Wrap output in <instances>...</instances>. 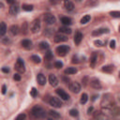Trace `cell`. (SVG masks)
I'll use <instances>...</instances> for the list:
<instances>
[{
    "label": "cell",
    "instance_id": "cell-1",
    "mask_svg": "<svg viewBox=\"0 0 120 120\" xmlns=\"http://www.w3.org/2000/svg\"><path fill=\"white\" fill-rule=\"evenodd\" d=\"M101 107L104 111L112 112V110L114 109V103H113V99L111 97V95L107 94L103 96L102 100H101Z\"/></svg>",
    "mask_w": 120,
    "mask_h": 120
},
{
    "label": "cell",
    "instance_id": "cell-2",
    "mask_svg": "<svg viewBox=\"0 0 120 120\" xmlns=\"http://www.w3.org/2000/svg\"><path fill=\"white\" fill-rule=\"evenodd\" d=\"M31 112H32V114H33L36 118H44V117L46 116L45 111H44L41 107H39V106H35V107H33Z\"/></svg>",
    "mask_w": 120,
    "mask_h": 120
},
{
    "label": "cell",
    "instance_id": "cell-3",
    "mask_svg": "<svg viewBox=\"0 0 120 120\" xmlns=\"http://www.w3.org/2000/svg\"><path fill=\"white\" fill-rule=\"evenodd\" d=\"M14 68L19 72V73H23L25 71V66H24V62L21 59V58H18L16 63H15V66H14Z\"/></svg>",
    "mask_w": 120,
    "mask_h": 120
},
{
    "label": "cell",
    "instance_id": "cell-4",
    "mask_svg": "<svg viewBox=\"0 0 120 120\" xmlns=\"http://www.w3.org/2000/svg\"><path fill=\"white\" fill-rule=\"evenodd\" d=\"M30 30H31V32L34 33V34L38 33V32L40 30V22H39L38 19H36V20H34V21L31 22Z\"/></svg>",
    "mask_w": 120,
    "mask_h": 120
},
{
    "label": "cell",
    "instance_id": "cell-5",
    "mask_svg": "<svg viewBox=\"0 0 120 120\" xmlns=\"http://www.w3.org/2000/svg\"><path fill=\"white\" fill-rule=\"evenodd\" d=\"M56 52L58 55L60 56H65L67 54V52L69 51V47L68 45H60L56 48Z\"/></svg>",
    "mask_w": 120,
    "mask_h": 120
},
{
    "label": "cell",
    "instance_id": "cell-6",
    "mask_svg": "<svg viewBox=\"0 0 120 120\" xmlns=\"http://www.w3.org/2000/svg\"><path fill=\"white\" fill-rule=\"evenodd\" d=\"M44 22L47 24H53V23H55L56 19H55V17L52 14L46 13V14H44Z\"/></svg>",
    "mask_w": 120,
    "mask_h": 120
},
{
    "label": "cell",
    "instance_id": "cell-7",
    "mask_svg": "<svg viewBox=\"0 0 120 120\" xmlns=\"http://www.w3.org/2000/svg\"><path fill=\"white\" fill-rule=\"evenodd\" d=\"M49 103L52 106V107H55V108H60V107H62V102H61V100L58 98H55V97H52L51 98H50V100H49Z\"/></svg>",
    "mask_w": 120,
    "mask_h": 120
},
{
    "label": "cell",
    "instance_id": "cell-8",
    "mask_svg": "<svg viewBox=\"0 0 120 120\" xmlns=\"http://www.w3.org/2000/svg\"><path fill=\"white\" fill-rule=\"evenodd\" d=\"M69 90L75 94H78L80 91H81V85L79 82H72L70 84H69Z\"/></svg>",
    "mask_w": 120,
    "mask_h": 120
},
{
    "label": "cell",
    "instance_id": "cell-9",
    "mask_svg": "<svg viewBox=\"0 0 120 120\" xmlns=\"http://www.w3.org/2000/svg\"><path fill=\"white\" fill-rule=\"evenodd\" d=\"M53 40H54V42H56V43L64 42V41H67V40H68V37H67L66 35H64V34L59 33V34L54 35V37H53Z\"/></svg>",
    "mask_w": 120,
    "mask_h": 120
},
{
    "label": "cell",
    "instance_id": "cell-10",
    "mask_svg": "<svg viewBox=\"0 0 120 120\" xmlns=\"http://www.w3.org/2000/svg\"><path fill=\"white\" fill-rule=\"evenodd\" d=\"M56 94H57L62 99H64V100H68V99H69V95H68L67 92H65V90H63V89H61V88L56 89Z\"/></svg>",
    "mask_w": 120,
    "mask_h": 120
},
{
    "label": "cell",
    "instance_id": "cell-11",
    "mask_svg": "<svg viewBox=\"0 0 120 120\" xmlns=\"http://www.w3.org/2000/svg\"><path fill=\"white\" fill-rule=\"evenodd\" d=\"M90 85L95 89H100L101 88V83L97 78H93L90 80Z\"/></svg>",
    "mask_w": 120,
    "mask_h": 120
},
{
    "label": "cell",
    "instance_id": "cell-12",
    "mask_svg": "<svg viewBox=\"0 0 120 120\" xmlns=\"http://www.w3.org/2000/svg\"><path fill=\"white\" fill-rule=\"evenodd\" d=\"M18 12H19V6H18L16 3L13 4V5H11L10 8H9V9H8V13H9L10 15L15 16V15L18 14Z\"/></svg>",
    "mask_w": 120,
    "mask_h": 120
},
{
    "label": "cell",
    "instance_id": "cell-13",
    "mask_svg": "<svg viewBox=\"0 0 120 120\" xmlns=\"http://www.w3.org/2000/svg\"><path fill=\"white\" fill-rule=\"evenodd\" d=\"M110 30L108 28H98V29H96L92 32V36H100L102 34H105V33H109Z\"/></svg>",
    "mask_w": 120,
    "mask_h": 120
},
{
    "label": "cell",
    "instance_id": "cell-14",
    "mask_svg": "<svg viewBox=\"0 0 120 120\" xmlns=\"http://www.w3.org/2000/svg\"><path fill=\"white\" fill-rule=\"evenodd\" d=\"M49 82L52 86H56L58 84V79L56 78L55 75L53 74H50L49 75Z\"/></svg>",
    "mask_w": 120,
    "mask_h": 120
},
{
    "label": "cell",
    "instance_id": "cell-15",
    "mask_svg": "<svg viewBox=\"0 0 120 120\" xmlns=\"http://www.w3.org/2000/svg\"><path fill=\"white\" fill-rule=\"evenodd\" d=\"M37 81H38V82L39 85H44V84L46 83V78H45V76H44L42 73L38 74V76H37Z\"/></svg>",
    "mask_w": 120,
    "mask_h": 120
},
{
    "label": "cell",
    "instance_id": "cell-16",
    "mask_svg": "<svg viewBox=\"0 0 120 120\" xmlns=\"http://www.w3.org/2000/svg\"><path fill=\"white\" fill-rule=\"evenodd\" d=\"M82 38H83L82 34L81 32H77V33L75 34V36H74V42H75V44H76V45H79V44L81 43Z\"/></svg>",
    "mask_w": 120,
    "mask_h": 120
},
{
    "label": "cell",
    "instance_id": "cell-17",
    "mask_svg": "<svg viewBox=\"0 0 120 120\" xmlns=\"http://www.w3.org/2000/svg\"><path fill=\"white\" fill-rule=\"evenodd\" d=\"M21 44L24 49H31L32 47V41L29 39H22Z\"/></svg>",
    "mask_w": 120,
    "mask_h": 120
},
{
    "label": "cell",
    "instance_id": "cell-18",
    "mask_svg": "<svg viewBox=\"0 0 120 120\" xmlns=\"http://www.w3.org/2000/svg\"><path fill=\"white\" fill-rule=\"evenodd\" d=\"M97 61H98V53L97 52H93L92 55H91V58H90V66L92 68H94L96 63H97Z\"/></svg>",
    "mask_w": 120,
    "mask_h": 120
},
{
    "label": "cell",
    "instance_id": "cell-19",
    "mask_svg": "<svg viewBox=\"0 0 120 120\" xmlns=\"http://www.w3.org/2000/svg\"><path fill=\"white\" fill-rule=\"evenodd\" d=\"M113 68H114V67L112 65H107V66L102 67L101 70L103 72H105V73H112L113 71Z\"/></svg>",
    "mask_w": 120,
    "mask_h": 120
},
{
    "label": "cell",
    "instance_id": "cell-20",
    "mask_svg": "<svg viewBox=\"0 0 120 120\" xmlns=\"http://www.w3.org/2000/svg\"><path fill=\"white\" fill-rule=\"evenodd\" d=\"M64 6H65V8L68 10V11H71L74 9V4L71 2V1H66L64 3Z\"/></svg>",
    "mask_w": 120,
    "mask_h": 120
},
{
    "label": "cell",
    "instance_id": "cell-21",
    "mask_svg": "<svg viewBox=\"0 0 120 120\" xmlns=\"http://www.w3.org/2000/svg\"><path fill=\"white\" fill-rule=\"evenodd\" d=\"M19 31H20V29H19L18 25H11V26L9 27V32H10V34L13 35V36L17 35V34L19 33Z\"/></svg>",
    "mask_w": 120,
    "mask_h": 120
},
{
    "label": "cell",
    "instance_id": "cell-22",
    "mask_svg": "<svg viewBox=\"0 0 120 120\" xmlns=\"http://www.w3.org/2000/svg\"><path fill=\"white\" fill-rule=\"evenodd\" d=\"M61 22L64 24V25H70L71 23H72V21H71V19L70 18H68V17H62L61 18Z\"/></svg>",
    "mask_w": 120,
    "mask_h": 120
},
{
    "label": "cell",
    "instance_id": "cell-23",
    "mask_svg": "<svg viewBox=\"0 0 120 120\" xmlns=\"http://www.w3.org/2000/svg\"><path fill=\"white\" fill-rule=\"evenodd\" d=\"M7 32V26H6V23L4 22H1L0 23V36L3 37Z\"/></svg>",
    "mask_w": 120,
    "mask_h": 120
},
{
    "label": "cell",
    "instance_id": "cell-24",
    "mask_svg": "<svg viewBox=\"0 0 120 120\" xmlns=\"http://www.w3.org/2000/svg\"><path fill=\"white\" fill-rule=\"evenodd\" d=\"M59 32L63 33V34H70L71 33V29L68 26H62L59 28Z\"/></svg>",
    "mask_w": 120,
    "mask_h": 120
},
{
    "label": "cell",
    "instance_id": "cell-25",
    "mask_svg": "<svg viewBox=\"0 0 120 120\" xmlns=\"http://www.w3.org/2000/svg\"><path fill=\"white\" fill-rule=\"evenodd\" d=\"M64 72H65V74H75L77 72V68L70 67V68H68L67 69H65Z\"/></svg>",
    "mask_w": 120,
    "mask_h": 120
},
{
    "label": "cell",
    "instance_id": "cell-26",
    "mask_svg": "<svg viewBox=\"0 0 120 120\" xmlns=\"http://www.w3.org/2000/svg\"><path fill=\"white\" fill-rule=\"evenodd\" d=\"M90 19H91V16L87 14V15H84V16L81 19V21H80V22H81V23H82V24H85V23H87V22L90 21Z\"/></svg>",
    "mask_w": 120,
    "mask_h": 120
},
{
    "label": "cell",
    "instance_id": "cell-27",
    "mask_svg": "<svg viewBox=\"0 0 120 120\" xmlns=\"http://www.w3.org/2000/svg\"><path fill=\"white\" fill-rule=\"evenodd\" d=\"M34 7L33 5H28V4H22V9L25 11H31L33 10Z\"/></svg>",
    "mask_w": 120,
    "mask_h": 120
},
{
    "label": "cell",
    "instance_id": "cell-28",
    "mask_svg": "<svg viewBox=\"0 0 120 120\" xmlns=\"http://www.w3.org/2000/svg\"><path fill=\"white\" fill-rule=\"evenodd\" d=\"M38 46H39V49H41V50H46V49L49 48V43L46 42V41H41Z\"/></svg>",
    "mask_w": 120,
    "mask_h": 120
},
{
    "label": "cell",
    "instance_id": "cell-29",
    "mask_svg": "<svg viewBox=\"0 0 120 120\" xmlns=\"http://www.w3.org/2000/svg\"><path fill=\"white\" fill-rule=\"evenodd\" d=\"M87 100H88V96H87V94H85V93H83L82 96H81V103L82 104H85L86 102H87Z\"/></svg>",
    "mask_w": 120,
    "mask_h": 120
},
{
    "label": "cell",
    "instance_id": "cell-30",
    "mask_svg": "<svg viewBox=\"0 0 120 120\" xmlns=\"http://www.w3.org/2000/svg\"><path fill=\"white\" fill-rule=\"evenodd\" d=\"M52 58H53L52 52L51 51H48V52L45 53V59H46V60H48V61H50V60H52Z\"/></svg>",
    "mask_w": 120,
    "mask_h": 120
},
{
    "label": "cell",
    "instance_id": "cell-31",
    "mask_svg": "<svg viewBox=\"0 0 120 120\" xmlns=\"http://www.w3.org/2000/svg\"><path fill=\"white\" fill-rule=\"evenodd\" d=\"M31 60L34 62V63H36V64H39L40 63V57L39 56H38V55H32L31 56Z\"/></svg>",
    "mask_w": 120,
    "mask_h": 120
},
{
    "label": "cell",
    "instance_id": "cell-32",
    "mask_svg": "<svg viewBox=\"0 0 120 120\" xmlns=\"http://www.w3.org/2000/svg\"><path fill=\"white\" fill-rule=\"evenodd\" d=\"M49 114H50V115H51L52 118H59V117H60V114H59L57 112L52 111V110L49 112Z\"/></svg>",
    "mask_w": 120,
    "mask_h": 120
},
{
    "label": "cell",
    "instance_id": "cell-33",
    "mask_svg": "<svg viewBox=\"0 0 120 120\" xmlns=\"http://www.w3.org/2000/svg\"><path fill=\"white\" fill-rule=\"evenodd\" d=\"M110 15L113 18H120V11H117V10H113V11H111L110 12Z\"/></svg>",
    "mask_w": 120,
    "mask_h": 120
},
{
    "label": "cell",
    "instance_id": "cell-34",
    "mask_svg": "<svg viewBox=\"0 0 120 120\" xmlns=\"http://www.w3.org/2000/svg\"><path fill=\"white\" fill-rule=\"evenodd\" d=\"M69 114H70L71 116H73V117H77V116L79 115V112H78L76 109H71V110L69 111Z\"/></svg>",
    "mask_w": 120,
    "mask_h": 120
},
{
    "label": "cell",
    "instance_id": "cell-35",
    "mask_svg": "<svg viewBox=\"0 0 120 120\" xmlns=\"http://www.w3.org/2000/svg\"><path fill=\"white\" fill-rule=\"evenodd\" d=\"M27 30H28V27H27V22H23L22 25V31L23 34H26L27 33Z\"/></svg>",
    "mask_w": 120,
    "mask_h": 120
},
{
    "label": "cell",
    "instance_id": "cell-36",
    "mask_svg": "<svg viewBox=\"0 0 120 120\" xmlns=\"http://www.w3.org/2000/svg\"><path fill=\"white\" fill-rule=\"evenodd\" d=\"M30 95H31L33 98H36V97L38 96V90H37L35 87H33V88L30 90Z\"/></svg>",
    "mask_w": 120,
    "mask_h": 120
},
{
    "label": "cell",
    "instance_id": "cell-37",
    "mask_svg": "<svg viewBox=\"0 0 120 120\" xmlns=\"http://www.w3.org/2000/svg\"><path fill=\"white\" fill-rule=\"evenodd\" d=\"M63 67V63L61 62V61H56V62H54V68H61Z\"/></svg>",
    "mask_w": 120,
    "mask_h": 120
},
{
    "label": "cell",
    "instance_id": "cell-38",
    "mask_svg": "<svg viewBox=\"0 0 120 120\" xmlns=\"http://www.w3.org/2000/svg\"><path fill=\"white\" fill-rule=\"evenodd\" d=\"M25 118H26V115H25L24 113H21V114H19V115L16 117L15 120H25Z\"/></svg>",
    "mask_w": 120,
    "mask_h": 120
},
{
    "label": "cell",
    "instance_id": "cell-39",
    "mask_svg": "<svg viewBox=\"0 0 120 120\" xmlns=\"http://www.w3.org/2000/svg\"><path fill=\"white\" fill-rule=\"evenodd\" d=\"M94 44H95V46H97V47H101V46L103 45V42H102L101 40H99V39H97V40L94 41Z\"/></svg>",
    "mask_w": 120,
    "mask_h": 120
},
{
    "label": "cell",
    "instance_id": "cell-40",
    "mask_svg": "<svg viewBox=\"0 0 120 120\" xmlns=\"http://www.w3.org/2000/svg\"><path fill=\"white\" fill-rule=\"evenodd\" d=\"M115 44H116V42H115L114 39L111 40V41H110V48L112 49V50H114V49H115Z\"/></svg>",
    "mask_w": 120,
    "mask_h": 120
},
{
    "label": "cell",
    "instance_id": "cell-41",
    "mask_svg": "<svg viewBox=\"0 0 120 120\" xmlns=\"http://www.w3.org/2000/svg\"><path fill=\"white\" fill-rule=\"evenodd\" d=\"M72 63H74V64H77V63H79L80 61H79V58H78V55L77 54H75V55H73V57H72V61H71Z\"/></svg>",
    "mask_w": 120,
    "mask_h": 120
},
{
    "label": "cell",
    "instance_id": "cell-42",
    "mask_svg": "<svg viewBox=\"0 0 120 120\" xmlns=\"http://www.w3.org/2000/svg\"><path fill=\"white\" fill-rule=\"evenodd\" d=\"M13 79H14L15 81H21V75H20L19 73H16V74H14Z\"/></svg>",
    "mask_w": 120,
    "mask_h": 120
},
{
    "label": "cell",
    "instance_id": "cell-43",
    "mask_svg": "<svg viewBox=\"0 0 120 120\" xmlns=\"http://www.w3.org/2000/svg\"><path fill=\"white\" fill-rule=\"evenodd\" d=\"M2 42H3L4 44H8V43L10 42V40H9V38H2Z\"/></svg>",
    "mask_w": 120,
    "mask_h": 120
},
{
    "label": "cell",
    "instance_id": "cell-44",
    "mask_svg": "<svg viewBox=\"0 0 120 120\" xmlns=\"http://www.w3.org/2000/svg\"><path fill=\"white\" fill-rule=\"evenodd\" d=\"M2 71L4 73H8L9 72V68L8 67H3L2 68Z\"/></svg>",
    "mask_w": 120,
    "mask_h": 120
},
{
    "label": "cell",
    "instance_id": "cell-45",
    "mask_svg": "<svg viewBox=\"0 0 120 120\" xmlns=\"http://www.w3.org/2000/svg\"><path fill=\"white\" fill-rule=\"evenodd\" d=\"M2 94L4 95V94H6V92H7V87H6V85L4 84V85H2Z\"/></svg>",
    "mask_w": 120,
    "mask_h": 120
},
{
    "label": "cell",
    "instance_id": "cell-46",
    "mask_svg": "<svg viewBox=\"0 0 120 120\" xmlns=\"http://www.w3.org/2000/svg\"><path fill=\"white\" fill-rule=\"evenodd\" d=\"M92 111H93V107H90V108L88 109V111H87V112H88V114H90Z\"/></svg>",
    "mask_w": 120,
    "mask_h": 120
},
{
    "label": "cell",
    "instance_id": "cell-47",
    "mask_svg": "<svg viewBox=\"0 0 120 120\" xmlns=\"http://www.w3.org/2000/svg\"><path fill=\"white\" fill-rule=\"evenodd\" d=\"M96 98H97V96H93V98H92V100H95V99H96Z\"/></svg>",
    "mask_w": 120,
    "mask_h": 120
},
{
    "label": "cell",
    "instance_id": "cell-48",
    "mask_svg": "<svg viewBox=\"0 0 120 120\" xmlns=\"http://www.w3.org/2000/svg\"><path fill=\"white\" fill-rule=\"evenodd\" d=\"M48 120H52V118H49V119H48Z\"/></svg>",
    "mask_w": 120,
    "mask_h": 120
},
{
    "label": "cell",
    "instance_id": "cell-49",
    "mask_svg": "<svg viewBox=\"0 0 120 120\" xmlns=\"http://www.w3.org/2000/svg\"><path fill=\"white\" fill-rule=\"evenodd\" d=\"M119 32H120V26H119Z\"/></svg>",
    "mask_w": 120,
    "mask_h": 120
},
{
    "label": "cell",
    "instance_id": "cell-50",
    "mask_svg": "<svg viewBox=\"0 0 120 120\" xmlns=\"http://www.w3.org/2000/svg\"><path fill=\"white\" fill-rule=\"evenodd\" d=\"M119 78H120V72H119Z\"/></svg>",
    "mask_w": 120,
    "mask_h": 120
}]
</instances>
